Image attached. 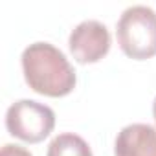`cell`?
Wrapping results in <instances>:
<instances>
[{"label": "cell", "mask_w": 156, "mask_h": 156, "mask_svg": "<svg viewBox=\"0 0 156 156\" xmlns=\"http://www.w3.org/2000/svg\"><path fill=\"white\" fill-rule=\"evenodd\" d=\"M116 156H156V127L132 123L118 132L114 143Z\"/></svg>", "instance_id": "obj_5"}, {"label": "cell", "mask_w": 156, "mask_h": 156, "mask_svg": "<svg viewBox=\"0 0 156 156\" xmlns=\"http://www.w3.org/2000/svg\"><path fill=\"white\" fill-rule=\"evenodd\" d=\"M0 156H33L28 149L20 147V145H15V143H6L2 147V152Z\"/></svg>", "instance_id": "obj_7"}, {"label": "cell", "mask_w": 156, "mask_h": 156, "mask_svg": "<svg viewBox=\"0 0 156 156\" xmlns=\"http://www.w3.org/2000/svg\"><path fill=\"white\" fill-rule=\"evenodd\" d=\"M152 116H154V121H156V98H154V103H152Z\"/></svg>", "instance_id": "obj_8"}, {"label": "cell", "mask_w": 156, "mask_h": 156, "mask_svg": "<svg viewBox=\"0 0 156 156\" xmlns=\"http://www.w3.org/2000/svg\"><path fill=\"white\" fill-rule=\"evenodd\" d=\"M22 72L28 87L46 98H64L77 83L66 55L50 42H33L22 51Z\"/></svg>", "instance_id": "obj_1"}, {"label": "cell", "mask_w": 156, "mask_h": 156, "mask_svg": "<svg viewBox=\"0 0 156 156\" xmlns=\"http://www.w3.org/2000/svg\"><path fill=\"white\" fill-rule=\"evenodd\" d=\"M116 37L121 51L136 61H145L156 55V11L149 6L127 8L118 24Z\"/></svg>", "instance_id": "obj_2"}, {"label": "cell", "mask_w": 156, "mask_h": 156, "mask_svg": "<svg viewBox=\"0 0 156 156\" xmlns=\"http://www.w3.org/2000/svg\"><path fill=\"white\" fill-rule=\"evenodd\" d=\"M46 156H94L90 145L73 132L57 134L50 145Z\"/></svg>", "instance_id": "obj_6"}, {"label": "cell", "mask_w": 156, "mask_h": 156, "mask_svg": "<svg viewBox=\"0 0 156 156\" xmlns=\"http://www.w3.org/2000/svg\"><path fill=\"white\" fill-rule=\"evenodd\" d=\"M112 39L108 28L99 20H83L70 33L68 48L79 64H92L101 61L110 50Z\"/></svg>", "instance_id": "obj_4"}, {"label": "cell", "mask_w": 156, "mask_h": 156, "mask_svg": "<svg viewBox=\"0 0 156 156\" xmlns=\"http://www.w3.org/2000/svg\"><path fill=\"white\" fill-rule=\"evenodd\" d=\"M55 127V112L39 101L19 99L6 112V129L11 136L28 141L39 143L51 134Z\"/></svg>", "instance_id": "obj_3"}]
</instances>
